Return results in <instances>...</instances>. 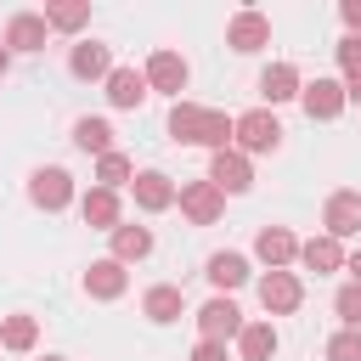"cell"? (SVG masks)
Segmentation results:
<instances>
[{
	"label": "cell",
	"mask_w": 361,
	"mask_h": 361,
	"mask_svg": "<svg viewBox=\"0 0 361 361\" xmlns=\"http://www.w3.org/2000/svg\"><path fill=\"white\" fill-rule=\"evenodd\" d=\"M254 254H259L271 271H282V265H293V259H299V237H293L288 226H265V231L254 237Z\"/></svg>",
	"instance_id": "7c38bea8"
},
{
	"label": "cell",
	"mask_w": 361,
	"mask_h": 361,
	"mask_svg": "<svg viewBox=\"0 0 361 361\" xmlns=\"http://www.w3.org/2000/svg\"><path fill=\"white\" fill-rule=\"evenodd\" d=\"M209 282L226 288V293L243 288V282H248V259H243V254H214V259H209Z\"/></svg>",
	"instance_id": "d4e9b609"
},
{
	"label": "cell",
	"mask_w": 361,
	"mask_h": 361,
	"mask_svg": "<svg viewBox=\"0 0 361 361\" xmlns=\"http://www.w3.org/2000/svg\"><path fill=\"white\" fill-rule=\"evenodd\" d=\"M248 322H243V310L231 305V299H209L203 310H197V333L209 338V344H226V338H237Z\"/></svg>",
	"instance_id": "5b68a950"
},
{
	"label": "cell",
	"mask_w": 361,
	"mask_h": 361,
	"mask_svg": "<svg viewBox=\"0 0 361 361\" xmlns=\"http://www.w3.org/2000/svg\"><path fill=\"white\" fill-rule=\"evenodd\" d=\"M124 288H130V276H124L118 259H90V271H85V293L90 299H118Z\"/></svg>",
	"instance_id": "5bb4252c"
},
{
	"label": "cell",
	"mask_w": 361,
	"mask_h": 361,
	"mask_svg": "<svg viewBox=\"0 0 361 361\" xmlns=\"http://www.w3.org/2000/svg\"><path fill=\"white\" fill-rule=\"evenodd\" d=\"M237 350H243V361H271L276 355V327L271 322H248L237 333Z\"/></svg>",
	"instance_id": "7402d4cb"
},
{
	"label": "cell",
	"mask_w": 361,
	"mask_h": 361,
	"mask_svg": "<svg viewBox=\"0 0 361 361\" xmlns=\"http://www.w3.org/2000/svg\"><path fill=\"white\" fill-rule=\"evenodd\" d=\"M333 310H338V322H344V327H355V333H361V282H344V288L333 293Z\"/></svg>",
	"instance_id": "83f0119b"
},
{
	"label": "cell",
	"mask_w": 361,
	"mask_h": 361,
	"mask_svg": "<svg viewBox=\"0 0 361 361\" xmlns=\"http://www.w3.org/2000/svg\"><path fill=\"white\" fill-rule=\"evenodd\" d=\"M107 102H113V107H141V102H147V73L113 68V73H107Z\"/></svg>",
	"instance_id": "ac0fdd59"
},
{
	"label": "cell",
	"mask_w": 361,
	"mask_h": 361,
	"mask_svg": "<svg viewBox=\"0 0 361 361\" xmlns=\"http://www.w3.org/2000/svg\"><path fill=\"white\" fill-rule=\"evenodd\" d=\"M192 361H226V344H209V338H197V350H192Z\"/></svg>",
	"instance_id": "1f68e13d"
},
{
	"label": "cell",
	"mask_w": 361,
	"mask_h": 361,
	"mask_svg": "<svg viewBox=\"0 0 361 361\" xmlns=\"http://www.w3.org/2000/svg\"><path fill=\"white\" fill-rule=\"evenodd\" d=\"M169 135L175 141H192V147H214L226 152L237 141V118L214 113V107H197V102H175L169 107Z\"/></svg>",
	"instance_id": "6da1fadb"
},
{
	"label": "cell",
	"mask_w": 361,
	"mask_h": 361,
	"mask_svg": "<svg viewBox=\"0 0 361 361\" xmlns=\"http://www.w3.org/2000/svg\"><path fill=\"white\" fill-rule=\"evenodd\" d=\"M344 265H350V282H361V248H355V254H350Z\"/></svg>",
	"instance_id": "e575fe53"
},
{
	"label": "cell",
	"mask_w": 361,
	"mask_h": 361,
	"mask_svg": "<svg viewBox=\"0 0 361 361\" xmlns=\"http://www.w3.org/2000/svg\"><path fill=\"white\" fill-rule=\"evenodd\" d=\"M209 180H214L220 192H248V186H254V169H248V152H237V147H226V152H214V164H209Z\"/></svg>",
	"instance_id": "9c48e42d"
},
{
	"label": "cell",
	"mask_w": 361,
	"mask_h": 361,
	"mask_svg": "<svg viewBox=\"0 0 361 361\" xmlns=\"http://www.w3.org/2000/svg\"><path fill=\"white\" fill-rule=\"evenodd\" d=\"M73 141H79L85 152L107 158V152H113V124H107V118H79V124H73Z\"/></svg>",
	"instance_id": "cb8c5ba5"
},
{
	"label": "cell",
	"mask_w": 361,
	"mask_h": 361,
	"mask_svg": "<svg viewBox=\"0 0 361 361\" xmlns=\"http://www.w3.org/2000/svg\"><path fill=\"white\" fill-rule=\"evenodd\" d=\"M0 344L17 350V355L34 350V344H39V322H34V316H6V322H0Z\"/></svg>",
	"instance_id": "484cf974"
},
{
	"label": "cell",
	"mask_w": 361,
	"mask_h": 361,
	"mask_svg": "<svg viewBox=\"0 0 361 361\" xmlns=\"http://www.w3.org/2000/svg\"><path fill=\"white\" fill-rule=\"evenodd\" d=\"M28 197H34L39 209H68V197H73L68 169H39V175L28 180Z\"/></svg>",
	"instance_id": "4fadbf2b"
},
{
	"label": "cell",
	"mask_w": 361,
	"mask_h": 361,
	"mask_svg": "<svg viewBox=\"0 0 361 361\" xmlns=\"http://www.w3.org/2000/svg\"><path fill=\"white\" fill-rule=\"evenodd\" d=\"M299 102H305V113H310V118H338L350 96H344V85H338V79H310V85L299 90Z\"/></svg>",
	"instance_id": "30bf717a"
},
{
	"label": "cell",
	"mask_w": 361,
	"mask_h": 361,
	"mask_svg": "<svg viewBox=\"0 0 361 361\" xmlns=\"http://www.w3.org/2000/svg\"><path fill=\"white\" fill-rule=\"evenodd\" d=\"M338 17H344L350 28H361V0H344V6H338Z\"/></svg>",
	"instance_id": "d6a6232c"
},
{
	"label": "cell",
	"mask_w": 361,
	"mask_h": 361,
	"mask_svg": "<svg viewBox=\"0 0 361 361\" xmlns=\"http://www.w3.org/2000/svg\"><path fill=\"white\" fill-rule=\"evenodd\" d=\"M220 209H226V192H220L214 180H186V186H180V214H186L192 226H214Z\"/></svg>",
	"instance_id": "3957f363"
},
{
	"label": "cell",
	"mask_w": 361,
	"mask_h": 361,
	"mask_svg": "<svg viewBox=\"0 0 361 361\" xmlns=\"http://www.w3.org/2000/svg\"><path fill=\"white\" fill-rule=\"evenodd\" d=\"M68 68H73L79 79H107V73H113V51H107L102 39H79L73 56H68Z\"/></svg>",
	"instance_id": "9a60e30c"
},
{
	"label": "cell",
	"mask_w": 361,
	"mask_h": 361,
	"mask_svg": "<svg viewBox=\"0 0 361 361\" xmlns=\"http://www.w3.org/2000/svg\"><path fill=\"white\" fill-rule=\"evenodd\" d=\"M276 141H282L276 113L254 107V113H243V118H237V152H276Z\"/></svg>",
	"instance_id": "7a4b0ae2"
},
{
	"label": "cell",
	"mask_w": 361,
	"mask_h": 361,
	"mask_svg": "<svg viewBox=\"0 0 361 361\" xmlns=\"http://www.w3.org/2000/svg\"><path fill=\"white\" fill-rule=\"evenodd\" d=\"M96 180H102L107 192H118V186L135 180V164H130L124 152H107V158H96Z\"/></svg>",
	"instance_id": "4316f807"
},
{
	"label": "cell",
	"mask_w": 361,
	"mask_h": 361,
	"mask_svg": "<svg viewBox=\"0 0 361 361\" xmlns=\"http://www.w3.org/2000/svg\"><path fill=\"white\" fill-rule=\"evenodd\" d=\"M344 96H350V102H361V68H355V73L344 79Z\"/></svg>",
	"instance_id": "836d02e7"
},
{
	"label": "cell",
	"mask_w": 361,
	"mask_h": 361,
	"mask_svg": "<svg viewBox=\"0 0 361 361\" xmlns=\"http://www.w3.org/2000/svg\"><path fill=\"white\" fill-rule=\"evenodd\" d=\"M322 226H327V237H355L361 231V192H333L327 197V209H322Z\"/></svg>",
	"instance_id": "ba28073f"
},
{
	"label": "cell",
	"mask_w": 361,
	"mask_h": 361,
	"mask_svg": "<svg viewBox=\"0 0 361 361\" xmlns=\"http://www.w3.org/2000/svg\"><path fill=\"white\" fill-rule=\"evenodd\" d=\"M141 73H147V90H169V96H180V90H186V79H192V68H186V56H180V51H152Z\"/></svg>",
	"instance_id": "277c9868"
},
{
	"label": "cell",
	"mask_w": 361,
	"mask_h": 361,
	"mask_svg": "<svg viewBox=\"0 0 361 361\" xmlns=\"http://www.w3.org/2000/svg\"><path fill=\"white\" fill-rule=\"evenodd\" d=\"M45 23L62 28V34H73V28L90 23V6H79V0H73V6H45Z\"/></svg>",
	"instance_id": "f1b7e54d"
},
{
	"label": "cell",
	"mask_w": 361,
	"mask_h": 361,
	"mask_svg": "<svg viewBox=\"0 0 361 361\" xmlns=\"http://www.w3.org/2000/svg\"><path fill=\"white\" fill-rule=\"evenodd\" d=\"M226 45L231 51H259V45H271V17L265 11H237L231 23H226Z\"/></svg>",
	"instance_id": "52a82bcc"
},
{
	"label": "cell",
	"mask_w": 361,
	"mask_h": 361,
	"mask_svg": "<svg viewBox=\"0 0 361 361\" xmlns=\"http://www.w3.org/2000/svg\"><path fill=\"white\" fill-rule=\"evenodd\" d=\"M147 254H152V231H147V226H118V231H113V259H118V265L147 259Z\"/></svg>",
	"instance_id": "603a6c76"
},
{
	"label": "cell",
	"mask_w": 361,
	"mask_h": 361,
	"mask_svg": "<svg viewBox=\"0 0 361 361\" xmlns=\"http://www.w3.org/2000/svg\"><path fill=\"white\" fill-rule=\"evenodd\" d=\"M130 192H135V203L147 209V214H158V209H169L180 192H175V180L164 175V169H141L135 180H130Z\"/></svg>",
	"instance_id": "8fae6325"
},
{
	"label": "cell",
	"mask_w": 361,
	"mask_h": 361,
	"mask_svg": "<svg viewBox=\"0 0 361 361\" xmlns=\"http://www.w3.org/2000/svg\"><path fill=\"white\" fill-rule=\"evenodd\" d=\"M45 28H51V23H45L39 11H17V17L6 23V45H11V51H39V45H45Z\"/></svg>",
	"instance_id": "e0dca14e"
},
{
	"label": "cell",
	"mask_w": 361,
	"mask_h": 361,
	"mask_svg": "<svg viewBox=\"0 0 361 361\" xmlns=\"http://www.w3.org/2000/svg\"><path fill=\"white\" fill-rule=\"evenodd\" d=\"M259 305H265L271 316H293V310L305 305V288H299V276H293V271H271V276L259 282Z\"/></svg>",
	"instance_id": "8992f818"
},
{
	"label": "cell",
	"mask_w": 361,
	"mask_h": 361,
	"mask_svg": "<svg viewBox=\"0 0 361 361\" xmlns=\"http://www.w3.org/2000/svg\"><path fill=\"white\" fill-rule=\"evenodd\" d=\"M141 310H147V322H175L180 310H186V299H180V288H169V282H158V288H147V299H141Z\"/></svg>",
	"instance_id": "44dd1931"
},
{
	"label": "cell",
	"mask_w": 361,
	"mask_h": 361,
	"mask_svg": "<svg viewBox=\"0 0 361 361\" xmlns=\"http://www.w3.org/2000/svg\"><path fill=\"white\" fill-rule=\"evenodd\" d=\"M299 90H305V85H299V68H293V62H271V68L259 73V96H265L271 107H276V102H293Z\"/></svg>",
	"instance_id": "2e32d148"
},
{
	"label": "cell",
	"mask_w": 361,
	"mask_h": 361,
	"mask_svg": "<svg viewBox=\"0 0 361 361\" xmlns=\"http://www.w3.org/2000/svg\"><path fill=\"white\" fill-rule=\"evenodd\" d=\"M299 259H305L316 276H327V271H338V265H344V248H338V237H327V231H322V237L299 243Z\"/></svg>",
	"instance_id": "ffe728a7"
},
{
	"label": "cell",
	"mask_w": 361,
	"mask_h": 361,
	"mask_svg": "<svg viewBox=\"0 0 361 361\" xmlns=\"http://www.w3.org/2000/svg\"><path fill=\"white\" fill-rule=\"evenodd\" d=\"M327 361H361V333H355V327L333 333V338H327Z\"/></svg>",
	"instance_id": "f546056e"
},
{
	"label": "cell",
	"mask_w": 361,
	"mask_h": 361,
	"mask_svg": "<svg viewBox=\"0 0 361 361\" xmlns=\"http://www.w3.org/2000/svg\"><path fill=\"white\" fill-rule=\"evenodd\" d=\"M79 214H85V226H96V231H118V192H107V186L85 192Z\"/></svg>",
	"instance_id": "d6986e66"
},
{
	"label": "cell",
	"mask_w": 361,
	"mask_h": 361,
	"mask_svg": "<svg viewBox=\"0 0 361 361\" xmlns=\"http://www.w3.org/2000/svg\"><path fill=\"white\" fill-rule=\"evenodd\" d=\"M6 68H11V51H6V45H0V79H6Z\"/></svg>",
	"instance_id": "d590c367"
},
{
	"label": "cell",
	"mask_w": 361,
	"mask_h": 361,
	"mask_svg": "<svg viewBox=\"0 0 361 361\" xmlns=\"http://www.w3.org/2000/svg\"><path fill=\"white\" fill-rule=\"evenodd\" d=\"M338 68H344V73L361 68V34H344V39H338Z\"/></svg>",
	"instance_id": "4dcf8cb0"
},
{
	"label": "cell",
	"mask_w": 361,
	"mask_h": 361,
	"mask_svg": "<svg viewBox=\"0 0 361 361\" xmlns=\"http://www.w3.org/2000/svg\"><path fill=\"white\" fill-rule=\"evenodd\" d=\"M45 361H62V355H45Z\"/></svg>",
	"instance_id": "8d00e7d4"
}]
</instances>
